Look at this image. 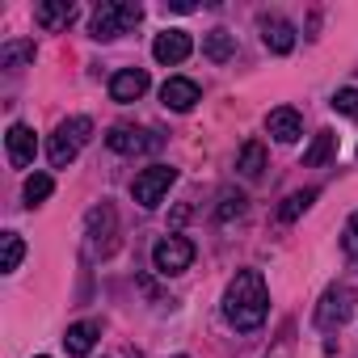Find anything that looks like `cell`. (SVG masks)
Segmentation results:
<instances>
[{
    "label": "cell",
    "mask_w": 358,
    "mask_h": 358,
    "mask_svg": "<svg viewBox=\"0 0 358 358\" xmlns=\"http://www.w3.org/2000/svg\"><path fill=\"white\" fill-rule=\"evenodd\" d=\"M5 148H9V164H13V169H26V164H34L38 139H34V131H30L26 122H13L9 135H5Z\"/></svg>",
    "instance_id": "9c48e42d"
},
{
    "label": "cell",
    "mask_w": 358,
    "mask_h": 358,
    "mask_svg": "<svg viewBox=\"0 0 358 358\" xmlns=\"http://www.w3.org/2000/svg\"><path fill=\"white\" fill-rule=\"evenodd\" d=\"M266 312H270V295H266L262 274L257 270H241L228 282V291H224V320L232 329L249 333V329H257L266 320Z\"/></svg>",
    "instance_id": "6da1fadb"
},
{
    "label": "cell",
    "mask_w": 358,
    "mask_h": 358,
    "mask_svg": "<svg viewBox=\"0 0 358 358\" xmlns=\"http://www.w3.org/2000/svg\"><path fill=\"white\" fill-rule=\"evenodd\" d=\"M333 110L345 118H358V89H337L333 93Z\"/></svg>",
    "instance_id": "603a6c76"
},
{
    "label": "cell",
    "mask_w": 358,
    "mask_h": 358,
    "mask_svg": "<svg viewBox=\"0 0 358 358\" xmlns=\"http://www.w3.org/2000/svg\"><path fill=\"white\" fill-rule=\"evenodd\" d=\"M30 59H34V43L30 38H17V43L0 47V68H5V72H22Z\"/></svg>",
    "instance_id": "e0dca14e"
},
{
    "label": "cell",
    "mask_w": 358,
    "mask_h": 358,
    "mask_svg": "<svg viewBox=\"0 0 358 358\" xmlns=\"http://www.w3.org/2000/svg\"><path fill=\"white\" fill-rule=\"evenodd\" d=\"M76 17V5H68V0H59V5H34V22L43 30H59Z\"/></svg>",
    "instance_id": "2e32d148"
},
{
    "label": "cell",
    "mask_w": 358,
    "mask_h": 358,
    "mask_svg": "<svg viewBox=\"0 0 358 358\" xmlns=\"http://www.w3.org/2000/svg\"><path fill=\"white\" fill-rule=\"evenodd\" d=\"M203 51H207V59H215V64H228V59L236 55V38H232L228 30H211V34L203 38Z\"/></svg>",
    "instance_id": "ac0fdd59"
},
{
    "label": "cell",
    "mask_w": 358,
    "mask_h": 358,
    "mask_svg": "<svg viewBox=\"0 0 358 358\" xmlns=\"http://www.w3.org/2000/svg\"><path fill=\"white\" fill-rule=\"evenodd\" d=\"M262 43H266L274 55H287V51L295 47V26L282 22V17H270V22H262Z\"/></svg>",
    "instance_id": "5bb4252c"
},
{
    "label": "cell",
    "mask_w": 358,
    "mask_h": 358,
    "mask_svg": "<svg viewBox=\"0 0 358 358\" xmlns=\"http://www.w3.org/2000/svg\"><path fill=\"white\" fill-rule=\"evenodd\" d=\"M266 131H270L278 143H295V139L303 135V118H299V110H291V106H278V110H270V118H266Z\"/></svg>",
    "instance_id": "8fae6325"
},
{
    "label": "cell",
    "mask_w": 358,
    "mask_h": 358,
    "mask_svg": "<svg viewBox=\"0 0 358 358\" xmlns=\"http://www.w3.org/2000/svg\"><path fill=\"white\" fill-rule=\"evenodd\" d=\"M38 358H47V354H38Z\"/></svg>",
    "instance_id": "4316f807"
},
{
    "label": "cell",
    "mask_w": 358,
    "mask_h": 358,
    "mask_svg": "<svg viewBox=\"0 0 358 358\" xmlns=\"http://www.w3.org/2000/svg\"><path fill=\"white\" fill-rule=\"evenodd\" d=\"M190 55H194V38H190L186 30H164V34H156V43H152V59L164 64V68L186 64Z\"/></svg>",
    "instance_id": "52a82bcc"
},
{
    "label": "cell",
    "mask_w": 358,
    "mask_h": 358,
    "mask_svg": "<svg viewBox=\"0 0 358 358\" xmlns=\"http://www.w3.org/2000/svg\"><path fill=\"white\" fill-rule=\"evenodd\" d=\"M177 358H186V354H177Z\"/></svg>",
    "instance_id": "484cf974"
},
{
    "label": "cell",
    "mask_w": 358,
    "mask_h": 358,
    "mask_svg": "<svg viewBox=\"0 0 358 358\" xmlns=\"http://www.w3.org/2000/svg\"><path fill=\"white\" fill-rule=\"evenodd\" d=\"M236 169L249 177V182H253V177H262V169H266V148H262V143H245V148H241Z\"/></svg>",
    "instance_id": "d6986e66"
},
{
    "label": "cell",
    "mask_w": 358,
    "mask_h": 358,
    "mask_svg": "<svg viewBox=\"0 0 358 358\" xmlns=\"http://www.w3.org/2000/svg\"><path fill=\"white\" fill-rule=\"evenodd\" d=\"M345 249H350V253L358 257V215H354V220L345 224Z\"/></svg>",
    "instance_id": "d4e9b609"
},
{
    "label": "cell",
    "mask_w": 358,
    "mask_h": 358,
    "mask_svg": "<svg viewBox=\"0 0 358 358\" xmlns=\"http://www.w3.org/2000/svg\"><path fill=\"white\" fill-rule=\"evenodd\" d=\"M177 182V169H169V164H152V169H143L135 182H131V199L139 203V207H160L164 203V194H169V186Z\"/></svg>",
    "instance_id": "277c9868"
},
{
    "label": "cell",
    "mask_w": 358,
    "mask_h": 358,
    "mask_svg": "<svg viewBox=\"0 0 358 358\" xmlns=\"http://www.w3.org/2000/svg\"><path fill=\"white\" fill-rule=\"evenodd\" d=\"M333 156H337V135L324 127V131L312 135V143H308V152H303V169H320V164H329Z\"/></svg>",
    "instance_id": "9a60e30c"
},
{
    "label": "cell",
    "mask_w": 358,
    "mask_h": 358,
    "mask_svg": "<svg viewBox=\"0 0 358 358\" xmlns=\"http://www.w3.org/2000/svg\"><path fill=\"white\" fill-rule=\"evenodd\" d=\"M0 245H5V257H0V270H5V274H13V270L22 266V257H26V241H22L17 232H5V236H0Z\"/></svg>",
    "instance_id": "ffe728a7"
},
{
    "label": "cell",
    "mask_w": 358,
    "mask_h": 358,
    "mask_svg": "<svg viewBox=\"0 0 358 358\" xmlns=\"http://www.w3.org/2000/svg\"><path fill=\"white\" fill-rule=\"evenodd\" d=\"M245 211V194H224V207H220V220H232Z\"/></svg>",
    "instance_id": "cb8c5ba5"
},
{
    "label": "cell",
    "mask_w": 358,
    "mask_h": 358,
    "mask_svg": "<svg viewBox=\"0 0 358 358\" xmlns=\"http://www.w3.org/2000/svg\"><path fill=\"white\" fill-rule=\"evenodd\" d=\"M139 17H143V9L135 5V0H106V5H97V9H93L89 30H93V38L110 43V38L127 34L131 26H139Z\"/></svg>",
    "instance_id": "7a4b0ae2"
},
{
    "label": "cell",
    "mask_w": 358,
    "mask_h": 358,
    "mask_svg": "<svg viewBox=\"0 0 358 358\" xmlns=\"http://www.w3.org/2000/svg\"><path fill=\"white\" fill-rule=\"evenodd\" d=\"M160 101H164L169 110H177V114H186V110H194V106L203 101V89H199L190 76H169V80L160 85Z\"/></svg>",
    "instance_id": "ba28073f"
},
{
    "label": "cell",
    "mask_w": 358,
    "mask_h": 358,
    "mask_svg": "<svg viewBox=\"0 0 358 358\" xmlns=\"http://www.w3.org/2000/svg\"><path fill=\"white\" fill-rule=\"evenodd\" d=\"M148 93V72L143 68H122V72H114V80H110V97L114 101H139Z\"/></svg>",
    "instance_id": "30bf717a"
},
{
    "label": "cell",
    "mask_w": 358,
    "mask_h": 358,
    "mask_svg": "<svg viewBox=\"0 0 358 358\" xmlns=\"http://www.w3.org/2000/svg\"><path fill=\"white\" fill-rule=\"evenodd\" d=\"M190 262H194V245L186 241V236H164L156 249H152V266H156V274H182V270H190Z\"/></svg>",
    "instance_id": "8992f818"
},
{
    "label": "cell",
    "mask_w": 358,
    "mask_h": 358,
    "mask_svg": "<svg viewBox=\"0 0 358 358\" xmlns=\"http://www.w3.org/2000/svg\"><path fill=\"white\" fill-rule=\"evenodd\" d=\"M51 190H55V177H51V173H34V177H26V203H30V207L47 203Z\"/></svg>",
    "instance_id": "44dd1931"
},
{
    "label": "cell",
    "mask_w": 358,
    "mask_h": 358,
    "mask_svg": "<svg viewBox=\"0 0 358 358\" xmlns=\"http://www.w3.org/2000/svg\"><path fill=\"white\" fill-rule=\"evenodd\" d=\"M354 287H345V282H337V287H329L324 295H320V303H316V324L320 329H341L345 320H350V312H354Z\"/></svg>",
    "instance_id": "5b68a950"
},
{
    "label": "cell",
    "mask_w": 358,
    "mask_h": 358,
    "mask_svg": "<svg viewBox=\"0 0 358 358\" xmlns=\"http://www.w3.org/2000/svg\"><path fill=\"white\" fill-rule=\"evenodd\" d=\"M312 199H316V190H295V194H287V203L278 207V220L282 224H291V220H299L308 207H312Z\"/></svg>",
    "instance_id": "7402d4cb"
},
{
    "label": "cell",
    "mask_w": 358,
    "mask_h": 358,
    "mask_svg": "<svg viewBox=\"0 0 358 358\" xmlns=\"http://www.w3.org/2000/svg\"><path fill=\"white\" fill-rule=\"evenodd\" d=\"M106 143H110L114 152H143V148H156L160 139H156L152 131H135V127H110Z\"/></svg>",
    "instance_id": "7c38bea8"
},
{
    "label": "cell",
    "mask_w": 358,
    "mask_h": 358,
    "mask_svg": "<svg viewBox=\"0 0 358 358\" xmlns=\"http://www.w3.org/2000/svg\"><path fill=\"white\" fill-rule=\"evenodd\" d=\"M97 333H101L97 320H76V324H68V333H64L68 354H72V358H85V354L97 345Z\"/></svg>",
    "instance_id": "4fadbf2b"
},
{
    "label": "cell",
    "mask_w": 358,
    "mask_h": 358,
    "mask_svg": "<svg viewBox=\"0 0 358 358\" xmlns=\"http://www.w3.org/2000/svg\"><path fill=\"white\" fill-rule=\"evenodd\" d=\"M89 135H93V118H85V114H76V118H64V122L55 127L51 143H47V156H51V164H55V169L72 164V160L80 156V148L89 143Z\"/></svg>",
    "instance_id": "3957f363"
}]
</instances>
